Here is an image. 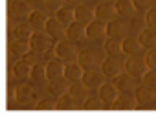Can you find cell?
Returning a JSON list of instances; mask_svg holds the SVG:
<instances>
[{
	"instance_id": "6da1fadb",
	"label": "cell",
	"mask_w": 156,
	"mask_h": 125,
	"mask_svg": "<svg viewBox=\"0 0 156 125\" xmlns=\"http://www.w3.org/2000/svg\"><path fill=\"white\" fill-rule=\"evenodd\" d=\"M13 94H15V101H17V105H19V107H24V109L33 107L35 101L39 99V96H37V88H35L31 83H26V81H22L20 85H17L15 90H13Z\"/></svg>"
},
{
	"instance_id": "7a4b0ae2",
	"label": "cell",
	"mask_w": 156,
	"mask_h": 125,
	"mask_svg": "<svg viewBox=\"0 0 156 125\" xmlns=\"http://www.w3.org/2000/svg\"><path fill=\"white\" fill-rule=\"evenodd\" d=\"M28 46L35 53L42 55V53H48V52L53 50V41L44 30H33L31 35H30V41H28Z\"/></svg>"
},
{
	"instance_id": "3957f363",
	"label": "cell",
	"mask_w": 156,
	"mask_h": 125,
	"mask_svg": "<svg viewBox=\"0 0 156 125\" xmlns=\"http://www.w3.org/2000/svg\"><path fill=\"white\" fill-rule=\"evenodd\" d=\"M123 70L140 81L141 76H143V72L147 70L145 59H143L141 55H138V53H134V55H127V59L123 61Z\"/></svg>"
},
{
	"instance_id": "277c9868",
	"label": "cell",
	"mask_w": 156,
	"mask_h": 125,
	"mask_svg": "<svg viewBox=\"0 0 156 125\" xmlns=\"http://www.w3.org/2000/svg\"><path fill=\"white\" fill-rule=\"evenodd\" d=\"M129 30H130V24L127 20H121V17L116 20L110 19L105 22V37H112V39H123L129 35Z\"/></svg>"
},
{
	"instance_id": "5b68a950",
	"label": "cell",
	"mask_w": 156,
	"mask_h": 125,
	"mask_svg": "<svg viewBox=\"0 0 156 125\" xmlns=\"http://www.w3.org/2000/svg\"><path fill=\"white\" fill-rule=\"evenodd\" d=\"M53 53H55V57L57 59H61V61H73L75 57H77V52H75V46H73V42L72 41H57L55 44H53V50H51Z\"/></svg>"
},
{
	"instance_id": "8992f818",
	"label": "cell",
	"mask_w": 156,
	"mask_h": 125,
	"mask_svg": "<svg viewBox=\"0 0 156 125\" xmlns=\"http://www.w3.org/2000/svg\"><path fill=\"white\" fill-rule=\"evenodd\" d=\"M121 70H123V61L119 59V55H107V59L103 61V65H101L103 76L112 79V77L118 76Z\"/></svg>"
},
{
	"instance_id": "52a82bcc",
	"label": "cell",
	"mask_w": 156,
	"mask_h": 125,
	"mask_svg": "<svg viewBox=\"0 0 156 125\" xmlns=\"http://www.w3.org/2000/svg\"><path fill=\"white\" fill-rule=\"evenodd\" d=\"M103 77H105L103 72H99V70H96V68H88V70H83L79 81H81L88 90H98V87L105 81Z\"/></svg>"
},
{
	"instance_id": "ba28073f",
	"label": "cell",
	"mask_w": 156,
	"mask_h": 125,
	"mask_svg": "<svg viewBox=\"0 0 156 125\" xmlns=\"http://www.w3.org/2000/svg\"><path fill=\"white\" fill-rule=\"evenodd\" d=\"M62 70H64V61L53 57L46 62L44 66V72H46V79L48 81H57V79H62Z\"/></svg>"
},
{
	"instance_id": "9c48e42d",
	"label": "cell",
	"mask_w": 156,
	"mask_h": 125,
	"mask_svg": "<svg viewBox=\"0 0 156 125\" xmlns=\"http://www.w3.org/2000/svg\"><path fill=\"white\" fill-rule=\"evenodd\" d=\"M110 109H114V110H134V109H138V103H136L134 96H130L129 92H118Z\"/></svg>"
},
{
	"instance_id": "30bf717a",
	"label": "cell",
	"mask_w": 156,
	"mask_h": 125,
	"mask_svg": "<svg viewBox=\"0 0 156 125\" xmlns=\"http://www.w3.org/2000/svg\"><path fill=\"white\" fill-rule=\"evenodd\" d=\"M81 74H83V68H81V65H79V62H77L75 59H73V61H66V62H64L62 79H64L66 83L79 81V79H81Z\"/></svg>"
},
{
	"instance_id": "8fae6325",
	"label": "cell",
	"mask_w": 156,
	"mask_h": 125,
	"mask_svg": "<svg viewBox=\"0 0 156 125\" xmlns=\"http://www.w3.org/2000/svg\"><path fill=\"white\" fill-rule=\"evenodd\" d=\"M114 81H112V85L118 88V92H132L134 90V81H136V77H132L130 74H127V72H119L118 76H114L112 77Z\"/></svg>"
},
{
	"instance_id": "7c38bea8",
	"label": "cell",
	"mask_w": 156,
	"mask_h": 125,
	"mask_svg": "<svg viewBox=\"0 0 156 125\" xmlns=\"http://www.w3.org/2000/svg\"><path fill=\"white\" fill-rule=\"evenodd\" d=\"M98 96H99V99L103 101L105 107H112V103H114V99H116V96H118V88H116L112 83L103 81V83L98 87Z\"/></svg>"
},
{
	"instance_id": "4fadbf2b",
	"label": "cell",
	"mask_w": 156,
	"mask_h": 125,
	"mask_svg": "<svg viewBox=\"0 0 156 125\" xmlns=\"http://www.w3.org/2000/svg\"><path fill=\"white\" fill-rule=\"evenodd\" d=\"M134 99H136V103H138V107H143V105H149L154 98H156V92L151 88V87H147V85H138V87H134Z\"/></svg>"
},
{
	"instance_id": "5bb4252c",
	"label": "cell",
	"mask_w": 156,
	"mask_h": 125,
	"mask_svg": "<svg viewBox=\"0 0 156 125\" xmlns=\"http://www.w3.org/2000/svg\"><path fill=\"white\" fill-rule=\"evenodd\" d=\"M44 31L51 37V41H61L64 37V26L55 19V17H48L44 22Z\"/></svg>"
},
{
	"instance_id": "9a60e30c",
	"label": "cell",
	"mask_w": 156,
	"mask_h": 125,
	"mask_svg": "<svg viewBox=\"0 0 156 125\" xmlns=\"http://www.w3.org/2000/svg\"><path fill=\"white\" fill-rule=\"evenodd\" d=\"M64 37L72 42H77L85 39V24L79 22V20H72L66 28H64Z\"/></svg>"
},
{
	"instance_id": "2e32d148",
	"label": "cell",
	"mask_w": 156,
	"mask_h": 125,
	"mask_svg": "<svg viewBox=\"0 0 156 125\" xmlns=\"http://www.w3.org/2000/svg\"><path fill=\"white\" fill-rule=\"evenodd\" d=\"M116 17V11H114V6L112 2H107V0H103L101 4H98L94 8V19L96 20H101V22H107L110 19Z\"/></svg>"
},
{
	"instance_id": "e0dca14e",
	"label": "cell",
	"mask_w": 156,
	"mask_h": 125,
	"mask_svg": "<svg viewBox=\"0 0 156 125\" xmlns=\"http://www.w3.org/2000/svg\"><path fill=\"white\" fill-rule=\"evenodd\" d=\"M66 92L73 98V101H75L77 105H81V103L85 101V98L88 96V92H90V90H88L81 81H73V83H68Z\"/></svg>"
},
{
	"instance_id": "ac0fdd59",
	"label": "cell",
	"mask_w": 156,
	"mask_h": 125,
	"mask_svg": "<svg viewBox=\"0 0 156 125\" xmlns=\"http://www.w3.org/2000/svg\"><path fill=\"white\" fill-rule=\"evenodd\" d=\"M85 37L92 39V41H98V39L105 37V22L96 20V19H92L90 22H87L85 24Z\"/></svg>"
},
{
	"instance_id": "d6986e66",
	"label": "cell",
	"mask_w": 156,
	"mask_h": 125,
	"mask_svg": "<svg viewBox=\"0 0 156 125\" xmlns=\"http://www.w3.org/2000/svg\"><path fill=\"white\" fill-rule=\"evenodd\" d=\"M138 42L143 50H152L156 48V30L154 28H143L138 35Z\"/></svg>"
},
{
	"instance_id": "ffe728a7",
	"label": "cell",
	"mask_w": 156,
	"mask_h": 125,
	"mask_svg": "<svg viewBox=\"0 0 156 125\" xmlns=\"http://www.w3.org/2000/svg\"><path fill=\"white\" fill-rule=\"evenodd\" d=\"M30 11H31V8H30V4L26 2V0H13L11 6H9V13H11V17H15L17 20L28 19Z\"/></svg>"
},
{
	"instance_id": "44dd1931",
	"label": "cell",
	"mask_w": 156,
	"mask_h": 125,
	"mask_svg": "<svg viewBox=\"0 0 156 125\" xmlns=\"http://www.w3.org/2000/svg\"><path fill=\"white\" fill-rule=\"evenodd\" d=\"M92 19H94V8H90V6H87L83 2L73 6V20H79V22L87 24Z\"/></svg>"
},
{
	"instance_id": "7402d4cb",
	"label": "cell",
	"mask_w": 156,
	"mask_h": 125,
	"mask_svg": "<svg viewBox=\"0 0 156 125\" xmlns=\"http://www.w3.org/2000/svg\"><path fill=\"white\" fill-rule=\"evenodd\" d=\"M112 6H114L116 17L127 19V17H130V15L134 13V4H132V0H114Z\"/></svg>"
},
{
	"instance_id": "603a6c76",
	"label": "cell",
	"mask_w": 156,
	"mask_h": 125,
	"mask_svg": "<svg viewBox=\"0 0 156 125\" xmlns=\"http://www.w3.org/2000/svg\"><path fill=\"white\" fill-rule=\"evenodd\" d=\"M46 13L42 9H31L26 22L31 26V30H44V22H46Z\"/></svg>"
},
{
	"instance_id": "cb8c5ba5",
	"label": "cell",
	"mask_w": 156,
	"mask_h": 125,
	"mask_svg": "<svg viewBox=\"0 0 156 125\" xmlns=\"http://www.w3.org/2000/svg\"><path fill=\"white\" fill-rule=\"evenodd\" d=\"M140 50H143V48L140 46L138 39L129 37V35L121 39V53H125V55H134V53H140Z\"/></svg>"
},
{
	"instance_id": "d4e9b609",
	"label": "cell",
	"mask_w": 156,
	"mask_h": 125,
	"mask_svg": "<svg viewBox=\"0 0 156 125\" xmlns=\"http://www.w3.org/2000/svg\"><path fill=\"white\" fill-rule=\"evenodd\" d=\"M31 35V26L28 22H19L13 28V41H20V42H28Z\"/></svg>"
},
{
	"instance_id": "484cf974",
	"label": "cell",
	"mask_w": 156,
	"mask_h": 125,
	"mask_svg": "<svg viewBox=\"0 0 156 125\" xmlns=\"http://www.w3.org/2000/svg\"><path fill=\"white\" fill-rule=\"evenodd\" d=\"M75 107H77V103L73 101V98H72L66 90L55 98V109H57V110H72V109H75Z\"/></svg>"
},
{
	"instance_id": "4316f807",
	"label": "cell",
	"mask_w": 156,
	"mask_h": 125,
	"mask_svg": "<svg viewBox=\"0 0 156 125\" xmlns=\"http://www.w3.org/2000/svg\"><path fill=\"white\" fill-rule=\"evenodd\" d=\"M64 28L73 20V8L72 6H61V8H57L55 9V15H53Z\"/></svg>"
},
{
	"instance_id": "83f0119b",
	"label": "cell",
	"mask_w": 156,
	"mask_h": 125,
	"mask_svg": "<svg viewBox=\"0 0 156 125\" xmlns=\"http://www.w3.org/2000/svg\"><path fill=\"white\" fill-rule=\"evenodd\" d=\"M77 62L81 65L83 70L94 68V65H96V55L90 50H81V52H77Z\"/></svg>"
},
{
	"instance_id": "f1b7e54d",
	"label": "cell",
	"mask_w": 156,
	"mask_h": 125,
	"mask_svg": "<svg viewBox=\"0 0 156 125\" xmlns=\"http://www.w3.org/2000/svg\"><path fill=\"white\" fill-rule=\"evenodd\" d=\"M13 76L17 77V79H30V70H31V66L28 65V62H24L22 59H17L15 62H13Z\"/></svg>"
},
{
	"instance_id": "f546056e",
	"label": "cell",
	"mask_w": 156,
	"mask_h": 125,
	"mask_svg": "<svg viewBox=\"0 0 156 125\" xmlns=\"http://www.w3.org/2000/svg\"><path fill=\"white\" fill-rule=\"evenodd\" d=\"M107 55H119L121 53V39H112L107 37L105 39V46H103Z\"/></svg>"
},
{
	"instance_id": "4dcf8cb0",
	"label": "cell",
	"mask_w": 156,
	"mask_h": 125,
	"mask_svg": "<svg viewBox=\"0 0 156 125\" xmlns=\"http://www.w3.org/2000/svg\"><path fill=\"white\" fill-rule=\"evenodd\" d=\"M81 107L85 109V110H101L105 105H103V101L99 99V96H87L85 98V101L81 103Z\"/></svg>"
},
{
	"instance_id": "1f68e13d",
	"label": "cell",
	"mask_w": 156,
	"mask_h": 125,
	"mask_svg": "<svg viewBox=\"0 0 156 125\" xmlns=\"http://www.w3.org/2000/svg\"><path fill=\"white\" fill-rule=\"evenodd\" d=\"M30 79L33 83H41L46 79V72H44V65H41V62H35V65L31 66L30 70Z\"/></svg>"
},
{
	"instance_id": "d6a6232c",
	"label": "cell",
	"mask_w": 156,
	"mask_h": 125,
	"mask_svg": "<svg viewBox=\"0 0 156 125\" xmlns=\"http://www.w3.org/2000/svg\"><path fill=\"white\" fill-rule=\"evenodd\" d=\"M140 81H141L143 85L151 87L152 90H156V68H147V70L143 72V76H141Z\"/></svg>"
},
{
	"instance_id": "836d02e7",
	"label": "cell",
	"mask_w": 156,
	"mask_h": 125,
	"mask_svg": "<svg viewBox=\"0 0 156 125\" xmlns=\"http://www.w3.org/2000/svg\"><path fill=\"white\" fill-rule=\"evenodd\" d=\"M33 109L37 110H55V98H42V99H37Z\"/></svg>"
},
{
	"instance_id": "e575fe53",
	"label": "cell",
	"mask_w": 156,
	"mask_h": 125,
	"mask_svg": "<svg viewBox=\"0 0 156 125\" xmlns=\"http://www.w3.org/2000/svg\"><path fill=\"white\" fill-rule=\"evenodd\" d=\"M64 79H57V81H48V90H50V94L53 96V98H57L59 94H62L64 90H66V87H64V83H62Z\"/></svg>"
},
{
	"instance_id": "d590c367",
	"label": "cell",
	"mask_w": 156,
	"mask_h": 125,
	"mask_svg": "<svg viewBox=\"0 0 156 125\" xmlns=\"http://www.w3.org/2000/svg\"><path fill=\"white\" fill-rule=\"evenodd\" d=\"M28 50H30L28 42H20V41H13V42H11V53L17 55V57H22Z\"/></svg>"
},
{
	"instance_id": "8d00e7d4",
	"label": "cell",
	"mask_w": 156,
	"mask_h": 125,
	"mask_svg": "<svg viewBox=\"0 0 156 125\" xmlns=\"http://www.w3.org/2000/svg\"><path fill=\"white\" fill-rule=\"evenodd\" d=\"M145 24L149 28H154L156 30V6L145 9Z\"/></svg>"
},
{
	"instance_id": "74e56055",
	"label": "cell",
	"mask_w": 156,
	"mask_h": 125,
	"mask_svg": "<svg viewBox=\"0 0 156 125\" xmlns=\"http://www.w3.org/2000/svg\"><path fill=\"white\" fill-rule=\"evenodd\" d=\"M145 65H147V68H156V48H152V50H147V53H145Z\"/></svg>"
},
{
	"instance_id": "f35d334b",
	"label": "cell",
	"mask_w": 156,
	"mask_h": 125,
	"mask_svg": "<svg viewBox=\"0 0 156 125\" xmlns=\"http://www.w3.org/2000/svg\"><path fill=\"white\" fill-rule=\"evenodd\" d=\"M19 59H22L24 62H28L30 66H33L35 62H39V53H35L33 50H28V52H26L22 57H19Z\"/></svg>"
},
{
	"instance_id": "ab89813d",
	"label": "cell",
	"mask_w": 156,
	"mask_h": 125,
	"mask_svg": "<svg viewBox=\"0 0 156 125\" xmlns=\"http://www.w3.org/2000/svg\"><path fill=\"white\" fill-rule=\"evenodd\" d=\"M134 9H149L154 6V0H132Z\"/></svg>"
},
{
	"instance_id": "60d3db41",
	"label": "cell",
	"mask_w": 156,
	"mask_h": 125,
	"mask_svg": "<svg viewBox=\"0 0 156 125\" xmlns=\"http://www.w3.org/2000/svg\"><path fill=\"white\" fill-rule=\"evenodd\" d=\"M46 4H48V6H50L53 11H55L57 8H61V6L64 4V0H46Z\"/></svg>"
},
{
	"instance_id": "b9f144b4",
	"label": "cell",
	"mask_w": 156,
	"mask_h": 125,
	"mask_svg": "<svg viewBox=\"0 0 156 125\" xmlns=\"http://www.w3.org/2000/svg\"><path fill=\"white\" fill-rule=\"evenodd\" d=\"M81 2H83V0H64V4H68V6H72V8L77 6V4H81Z\"/></svg>"
},
{
	"instance_id": "7bdbcfd3",
	"label": "cell",
	"mask_w": 156,
	"mask_h": 125,
	"mask_svg": "<svg viewBox=\"0 0 156 125\" xmlns=\"http://www.w3.org/2000/svg\"><path fill=\"white\" fill-rule=\"evenodd\" d=\"M107 2H114V0H107Z\"/></svg>"
},
{
	"instance_id": "ee69618b",
	"label": "cell",
	"mask_w": 156,
	"mask_h": 125,
	"mask_svg": "<svg viewBox=\"0 0 156 125\" xmlns=\"http://www.w3.org/2000/svg\"><path fill=\"white\" fill-rule=\"evenodd\" d=\"M154 92H156V90H154Z\"/></svg>"
}]
</instances>
